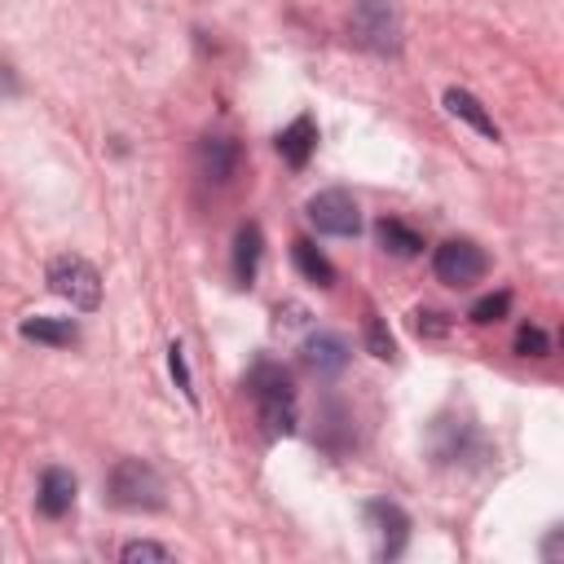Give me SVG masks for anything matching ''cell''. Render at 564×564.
Masks as SVG:
<instances>
[{"label": "cell", "mask_w": 564, "mask_h": 564, "mask_svg": "<svg viewBox=\"0 0 564 564\" xmlns=\"http://www.w3.org/2000/svg\"><path fill=\"white\" fill-rule=\"evenodd\" d=\"M251 397H256V410H260V423L269 436H291L295 432V388L286 379L282 366H256L251 370Z\"/></svg>", "instance_id": "6da1fadb"}, {"label": "cell", "mask_w": 564, "mask_h": 564, "mask_svg": "<svg viewBox=\"0 0 564 564\" xmlns=\"http://www.w3.org/2000/svg\"><path fill=\"white\" fill-rule=\"evenodd\" d=\"M110 502L123 511H154L163 507V476L145 458H119L106 476Z\"/></svg>", "instance_id": "7a4b0ae2"}, {"label": "cell", "mask_w": 564, "mask_h": 564, "mask_svg": "<svg viewBox=\"0 0 564 564\" xmlns=\"http://www.w3.org/2000/svg\"><path fill=\"white\" fill-rule=\"evenodd\" d=\"M48 286L62 295V300H70V308H84V313H93L97 304H101V273L84 260V256H53V264H48Z\"/></svg>", "instance_id": "3957f363"}, {"label": "cell", "mask_w": 564, "mask_h": 564, "mask_svg": "<svg viewBox=\"0 0 564 564\" xmlns=\"http://www.w3.org/2000/svg\"><path fill=\"white\" fill-rule=\"evenodd\" d=\"M352 40L375 53H397V44H401L397 9L388 0H357L352 4Z\"/></svg>", "instance_id": "277c9868"}, {"label": "cell", "mask_w": 564, "mask_h": 564, "mask_svg": "<svg viewBox=\"0 0 564 564\" xmlns=\"http://www.w3.org/2000/svg\"><path fill=\"white\" fill-rule=\"evenodd\" d=\"M485 269H489V260H485V251H480L471 238H449V242H441L436 256H432V273H436L445 286H471V282L485 278Z\"/></svg>", "instance_id": "5b68a950"}, {"label": "cell", "mask_w": 564, "mask_h": 564, "mask_svg": "<svg viewBox=\"0 0 564 564\" xmlns=\"http://www.w3.org/2000/svg\"><path fill=\"white\" fill-rule=\"evenodd\" d=\"M308 220L317 225V234H335V238H352L361 229V212L357 198L348 189H322L308 198Z\"/></svg>", "instance_id": "8992f818"}, {"label": "cell", "mask_w": 564, "mask_h": 564, "mask_svg": "<svg viewBox=\"0 0 564 564\" xmlns=\"http://www.w3.org/2000/svg\"><path fill=\"white\" fill-rule=\"evenodd\" d=\"M304 366H308L313 375H322V379L339 375V370L348 366V339L335 335V330H317V335H308V339H304Z\"/></svg>", "instance_id": "52a82bcc"}, {"label": "cell", "mask_w": 564, "mask_h": 564, "mask_svg": "<svg viewBox=\"0 0 564 564\" xmlns=\"http://www.w3.org/2000/svg\"><path fill=\"white\" fill-rule=\"evenodd\" d=\"M198 172L212 185H225L238 172V141L234 137H203L198 141Z\"/></svg>", "instance_id": "ba28073f"}, {"label": "cell", "mask_w": 564, "mask_h": 564, "mask_svg": "<svg viewBox=\"0 0 564 564\" xmlns=\"http://www.w3.org/2000/svg\"><path fill=\"white\" fill-rule=\"evenodd\" d=\"M35 507H40V516L62 520V516L75 507V476H70L66 467H44V476H40V494H35Z\"/></svg>", "instance_id": "9c48e42d"}, {"label": "cell", "mask_w": 564, "mask_h": 564, "mask_svg": "<svg viewBox=\"0 0 564 564\" xmlns=\"http://www.w3.org/2000/svg\"><path fill=\"white\" fill-rule=\"evenodd\" d=\"M445 110L454 115V119H463L467 128H476L485 141H498V123H494V115L480 106V97H471L467 88H445Z\"/></svg>", "instance_id": "30bf717a"}, {"label": "cell", "mask_w": 564, "mask_h": 564, "mask_svg": "<svg viewBox=\"0 0 564 564\" xmlns=\"http://www.w3.org/2000/svg\"><path fill=\"white\" fill-rule=\"evenodd\" d=\"M313 145H317V123H313L308 115L291 119V123L278 132V154H282L291 167H304L308 154H313Z\"/></svg>", "instance_id": "8fae6325"}, {"label": "cell", "mask_w": 564, "mask_h": 564, "mask_svg": "<svg viewBox=\"0 0 564 564\" xmlns=\"http://www.w3.org/2000/svg\"><path fill=\"white\" fill-rule=\"evenodd\" d=\"M260 251H264V234H260V225L247 220V225L234 234V278H238V286H251V282H256Z\"/></svg>", "instance_id": "7c38bea8"}, {"label": "cell", "mask_w": 564, "mask_h": 564, "mask_svg": "<svg viewBox=\"0 0 564 564\" xmlns=\"http://www.w3.org/2000/svg\"><path fill=\"white\" fill-rule=\"evenodd\" d=\"M366 516H370V524H375V529H379V538H383V546H379V551H383V555H397V551H401V542H405L410 516H405L397 502H383V498H379V502H370V507H366Z\"/></svg>", "instance_id": "4fadbf2b"}, {"label": "cell", "mask_w": 564, "mask_h": 564, "mask_svg": "<svg viewBox=\"0 0 564 564\" xmlns=\"http://www.w3.org/2000/svg\"><path fill=\"white\" fill-rule=\"evenodd\" d=\"M22 335L35 339V344H53V348L79 339V330H75L70 317H26V322H22Z\"/></svg>", "instance_id": "5bb4252c"}, {"label": "cell", "mask_w": 564, "mask_h": 564, "mask_svg": "<svg viewBox=\"0 0 564 564\" xmlns=\"http://www.w3.org/2000/svg\"><path fill=\"white\" fill-rule=\"evenodd\" d=\"M291 251H295V264H300V273H304L308 282H317V286H330V282H335L330 260H326V256H322V251H317L308 238H300Z\"/></svg>", "instance_id": "9a60e30c"}, {"label": "cell", "mask_w": 564, "mask_h": 564, "mask_svg": "<svg viewBox=\"0 0 564 564\" xmlns=\"http://www.w3.org/2000/svg\"><path fill=\"white\" fill-rule=\"evenodd\" d=\"M379 242H383L392 256H414V251L423 247V238H419L410 225H401L397 216H383V220H379Z\"/></svg>", "instance_id": "2e32d148"}, {"label": "cell", "mask_w": 564, "mask_h": 564, "mask_svg": "<svg viewBox=\"0 0 564 564\" xmlns=\"http://www.w3.org/2000/svg\"><path fill=\"white\" fill-rule=\"evenodd\" d=\"M507 308H511V295H507V291H498V295H485V300H476L467 317H471L476 326H489V322H502V317H507Z\"/></svg>", "instance_id": "e0dca14e"}, {"label": "cell", "mask_w": 564, "mask_h": 564, "mask_svg": "<svg viewBox=\"0 0 564 564\" xmlns=\"http://www.w3.org/2000/svg\"><path fill=\"white\" fill-rule=\"evenodd\" d=\"M410 326H414V335H423V339H441V335H449L454 322H449L445 313H436V308H419Z\"/></svg>", "instance_id": "ac0fdd59"}, {"label": "cell", "mask_w": 564, "mask_h": 564, "mask_svg": "<svg viewBox=\"0 0 564 564\" xmlns=\"http://www.w3.org/2000/svg\"><path fill=\"white\" fill-rule=\"evenodd\" d=\"M516 352H520V357H546V352H551L546 330H542V326H520V335H516Z\"/></svg>", "instance_id": "d6986e66"}, {"label": "cell", "mask_w": 564, "mask_h": 564, "mask_svg": "<svg viewBox=\"0 0 564 564\" xmlns=\"http://www.w3.org/2000/svg\"><path fill=\"white\" fill-rule=\"evenodd\" d=\"M366 348H370L379 361H388V357L397 352V344H392V335H388V326H383L379 317H370V322H366Z\"/></svg>", "instance_id": "ffe728a7"}, {"label": "cell", "mask_w": 564, "mask_h": 564, "mask_svg": "<svg viewBox=\"0 0 564 564\" xmlns=\"http://www.w3.org/2000/svg\"><path fill=\"white\" fill-rule=\"evenodd\" d=\"M167 366H172V379H176V388L194 401V379H189V366H185V348L181 344H172L167 348Z\"/></svg>", "instance_id": "44dd1931"}, {"label": "cell", "mask_w": 564, "mask_h": 564, "mask_svg": "<svg viewBox=\"0 0 564 564\" xmlns=\"http://www.w3.org/2000/svg\"><path fill=\"white\" fill-rule=\"evenodd\" d=\"M119 560H123V564H137V560H172V551L159 546V542H128V546L119 551Z\"/></svg>", "instance_id": "7402d4cb"}]
</instances>
